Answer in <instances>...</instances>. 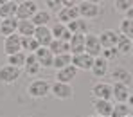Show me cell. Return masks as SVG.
<instances>
[{
    "label": "cell",
    "mask_w": 133,
    "mask_h": 117,
    "mask_svg": "<svg viewBox=\"0 0 133 117\" xmlns=\"http://www.w3.org/2000/svg\"><path fill=\"white\" fill-rule=\"evenodd\" d=\"M101 56H103V58L110 63L111 60H115V58L119 56V50H117V49H104V50L101 52Z\"/></svg>",
    "instance_id": "cell-34"
},
{
    "label": "cell",
    "mask_w": 133,
    "mask_h": 117,
    "mask_svg": "<svg viewBox=\"0 0 133 117\" xmlns=\"http://www.w3.org/2000/svg\"><path fill=\"white\" fill-rule=\"evenodd\" d=\"M92 95L94 99H104V101H111V95H113V88H111L110 83H104V81H99L92 87Z\"/></svg>",
    "instance_id": "cell-8"
},
{
    "label": "cell",
    "mask_w": 133,
    "mask_h": 117,
    "mask_svg": "<svg viewBox=\"0 0 133 117\" xmlns=\"http://www.w3.org/2000/svg\"><path fill=\"white\" fill-rule=\"evenodd\" d=\"M77 11H79V18L83 20H95L101 13V5L97 2H90V0H83L77 4Z\"/></svg>",
    "instance_id": "cell-1"
},
{
    "label": "cell",
    "mask_w": 133,
    "mask_h": 117,
    "mask_svg": "<svg viewBox=\"0 0 133 117\" xmlns=\"http://www.w3.org/2000/svg\"><path fill=\"white\" fill-rule=\"evenodd\" d=\"M38 49H40V43L36 42L34 36L22 38V52H25V54H34Z\"/></svg>",
    "instance_id": "cell-26"
},
{
    "label": "cell",
    "mask_w": 133,
    "mask_h": 117,
    "mask_svg": "<svg viewBox=\"0 0 133 117\" xmlns=\"http://www.w3.org/2000/svg\"><path fill=\"white\" fill-rule=\"evenodd\" d=\"M50 11L49 9H38V13L31 18V22L34 23V27H43V25H49L50 22Z\"/></svg>",
    "instance_id": "cell-24"
},
{
    "label": "cell",
    "mask_w": 133,
    "mask_h": 117,
    "mask_svg": "<svg viewBox=\"0 0 133 117\" xmlns=\"http://www.w3.org/2000/svg\"><path fill=\"white\" fill-rule=\"evenodd\" d=\"M16 7H18L16 2H11V0L2 2V4H0V20H5V18H16Z\"/></svg>",
    "instance_id": "cell-20"
},
{
    "label": "cell",
    "mask_w": 133,
    "mask_h": 117,
    "mask_svg": "<svg viewBox=\"0 0 133 117\" xmlns=\"http://www.w3.org/2000/svg\"><path fill=\"white\" fill-rule=\"evenodd\" d=\"M126 20H130V22H133V5L130 7V11L126 13Z\"/></svg>",
    "instance_id": "cell-37"
},
{
    "label": "cell",
    "mask_w": 133,
    "mask_h": 117,
    "mask_svg": "<svg viewBox=\"0 0 133 117\" xmlns=\"http://www.w3.org/2000/svg\"><path fill=\"white\" fill-rule=\"evenodd\" d=\"M131 5H133L131 0H117V2H115V9L121 11V13H128Z\"/></svg>",
    "instance_id": "cell-33"
},
{
    "label": "cell",
    "mask_w": 133,
    "mask_h": 117,
    "mask_svg": "<svg viewBox=\"0 0 133 117\" xmlns=\"http://www.w3.org/2000/svg\"><path fill=\"white\" fill-rule=\"evenodd\" d=\"M119 32L122 34V36H126V38H130L133 42V22L130 20H121V25H119Z\"/></svg>",
    "instance_id": "cell-32"
},
{
    "label": "cell",
    "mask_w": 133,
    "mask_h": 117,
    "mask_svg": "<svg viewBox=\"0 0 133 117\" xmlns=\"http://www.w3.org/2000/svg\"><path fill=\"white\" fill-rule=\"evenodd\" d=\"M85 52L90 54L92 58H99L101 52H103V47L99 43V36L94 34V32H88L85 36Z\"/></svg>",
    "instance_id": "cell-7"
},
{
    "label": "cell",
    "mask_w": 133,
    "mask_h": 117,
    "mask_svg": "<svg viewBox=\"0 0 133 117\" xmlns=\"http://www.w3.org/2000/svg\"><path fill=\"white\" fill-rule=\"evenodd\" d=\"M68 47H70V54L72 56L83 54L85 52V36L83 34H72V38L68 42Z\"/></svg>",
    "instance_id": "cell-19"
},
{
    "label": "cell",
    "mask_w": 133,
    "mask_h": 117,
    "mask_svg": "<svg viewBox=\"0 0 133 117\" xmlns=\"http://www.w3.org/2000/svg\"><path fill=\"white\" fill-rule=\"evenodd\" d=\"M34 38H36V42L40 43V47H49L50 43H52V40H54L49 25L36 27V29H34Z\"/></svg>",
    "instance_id": "cell-13"
},
{
    "label": "cell",
    "mask_w": 133,
    "mask_h": 117,
    "mask_svg": "<svg viewBox=\"0 0 133 117\" xmlns=\"http://www.w3.org/2000/svg\"><path fill=\"white\" fill-rule=\"evenodd\" d=\"M2 49H4V54H5V56H13V54L22 52V38H20L16 32L11 34V36H5Z\"/></svg>",
    "instance_id": "cell-5"
},
{
    "label": "cell",
    "mask_w": 133,
    "mask_h": 117,
    "mask_svg": "<svg viewBox=\"0 0 133 117\" xmlns=\"http://www.w3.org/2000/svg\"><path fill=\"white\" fill-rule=\"evenodd\" d=\"M99 36V43L103 47V50L104 49H115L117 47V40H119V34L115 32V31H111V29H104L101 34H97Z\"/></svg>",
    "instance_id": "cell-9"
},
{
    "label": "cell",
    "mask_w": 133,
    "mask_h": 117,
    "mask_svg": "<svg viewBox=\"0 0 133 117\" xmlns=\"http://www.w3.org/2000/svg\"><path fill=\"white\" fill-rule=\"evenodd\" d=\"M25 58H27L25 52H18V54H13V56H7V65L22 70L25 67Z\"/></svg>",
    "instance_id": "cell-29"
},
{
    "label": "cell",
    "mask_w": 133,
    "mask_h": 117,
    "mask_svg": "<svg viewBox=\"0 0 133 117\" xmlns=\"http://www.w3.org/2000/svg\"><path fill=\"white\" fill-rule=\"evenodd\" d=\"M128 117H133V115H128Z\"/></svg>",
    "instance_id": "cell-41"
},
{
    "label": "cell",
    "mask_w": 133,
    "mask_h": 117,
    "mask_svg": "<svg viewBox=\"0 0 133 117\" xmlns=\"http://www.w3.org/2000/svg\"><path fill=\"white\" fill-rule=\"evenodd\" d=\"M94 60L90 54L83 52V54H77V56H72V65L77 70H92V65H94Z\"/></svg>",
    "instance_id": "cell-14"
},
{
    "label": "cell",
    "mask_w": 133,
    "mask_h": 117,
    "mask_svg": "<svg viewBox=\"0 0 133 117\" xmlns=\"http://www.w3.org/2000/svg\"><path fill=\"white\" fill-rule=\"evenodd\" d=\"M111 88H113L111 99H115V103H128V97H130V87L128 85H124V83H113Z\"/></svg>",
    "instance_id": "cell-16"
},
{
    "label": "cell",
    "mask_w": 133,
    "mask_h": 117,
    "mask_svg": "<svg viewBox=\"0 0 133 117\" xmlns=\"http://www.w3.org/2000/svg\"><path fill=\"white\" fill-rule=\"evenodd\" d=\"M128 106L133 108V94H130V97H128Z\"/></svg>",
    "instance_id": "cell-38"
},
{
    "label": "cell",
    "mask_w": 133,
    "mask_h": 117,
    "mask_svg": "<svg viewBox=\"0 0 133 117\" xmlns=\"http://www.w3.org/2000/svg\"><path fill=\"white\" fill-rule=\"evenodd\" d=\"M49 50L54 54V56H59V54H70V47L66 42L63 40H52V43L49 45Z\"/></svg>",
    "instance_id": "cell-25"
},
{
    "label": "cell",
    "mask_w": 133,
    "mask_h": 117,
    "mask_svg": "<svg viewBox=\"0 0 133 117\" xmlns=\"http://www.w3.org/2000/svg\"><path fill=\"white\" fill-rule=\"evenodd\" d=\"M87 117H101V115H95V114H92V115H87Z\"/></svg>",
    "instance_id": "cell-39"
},
{
    "label": "cell",
    "mask_w": 133,
    "mask_h": 117,
    "mask_svg": "<svg viewBox=\"0 0 133 117\" xmlns=\"http://www.w3.org/2000/svg\"><path fill=\"white\" fill-rule=\"evenodd\" d=\"M77 72H79V70L76 69L74 65H68V67H65V69H61V70H56V81L70 85L72 79H76Z\"/></svg>",
    "instance_id": "cell-17"
},
{
    "label": "cell",
    "mask_w": 133,
    "mask_h": 117,
    "mask_svg": "<svg viewBox=\"0 0 133 117\" xmlns=\"http://www.w3.org/2000/svg\"><path fill=\"white\" fill-rule=\"evenodd\" d=\"M92 76L94 77H97V79H101V77H104L106 74H108V61L103 58V56H99V58H95L94 60V65H92Z\"/></svg>",
    "instance_id": "cell-18"
},
{
    "label": "cell",
    "mask_w": 133,
    "mask_h": 117,
    "mask_svg": "<svg viewBox=\"0 0 133 117\" xmlns=\"http://www.w3.org/2000/svg\"><path fill=\"white\" fill-rule=\"evenodd\" d=\"M16 27H18V20L16 18H5V20H0V34L5 38V36H11L16 32Z\"/></svg>",
    "instance_id": "cell-21"
},
{
    "label": "cell",
    "mask_w": 133,
    "mask_h": 117,
    "mask_svg": "<svg viewBox=\"0 0 133 117\" xmlns=\"http://www.w3.org/2000/svg\"><path fill=\"white\" fill-rule=\"evenodd\" d=\"M50 32H52V38L54 40H63L66 43L72 38V32L66 29V25H63V23H59V22H54L50 25Z\"/></svg>",
    "instance_id": "cell-15"
},
{
    "label": "cell",
    "mask_w": 133,
    "mask_h": 117,
    "mask_svg": "<svg viewBox=\"0 0 133 117\" xmlns=\"http://www.w3.org/2000/svg\"><path fill=\"white\" fill-rule=\"evenodd\" d=\"M66 29H68L72 34H83V36H87V34H88V22L83 20V18H77V20L68 23Z\"/></svg>",
    "instance_id": "cell-22"
},
{
    "label": "cell",
    "mask_w": 133,
    "mask_h": 117,
    "mask_svg": "<svg viewBox=\"0 0 133 117\" xmlns=\"http://www.w3.org/2000/svg\"><path fill=\"white\" fill-rule=\"evenodd\" d=\"M45 5L47 7H50V9H61V2L59 0H45Z\"/></svg>",
    "instance_id": "cell-36"
},
{
    "label": "cell",
    "mask_w": 133,
    "mask_h": 117,
    "mask_svg": "<svg viewBox=\"0 0 133 117\" xmlns=\"http://www.w3.org/2000/svg\"><path fill=\"white\" fill-rule=\"evenodd\" d=\"M40 70L42 67L36 63V65H31V67H25V72H27V76H38L40 74Z\"/></svg>",
    "instance_id": "cell-35"
},
{
    "label": "cell",
    "mask_w": 133,
    "mask_h": 117,
    "mask_svg": "<svg viewBox=\"0 0 133 117\" xmlns=\"http://www.w3.org/2000/svg\"><path fill=\"white\" fill-rule=\"evenodd\" d=\"M131 40L130 38H126V36H122V34H119V40H117V50H119V54H130L131 52Z\"/></svg>",
    "instance_id": "cell-31"
},
{
    "label": "cell",
    "mask_w": 133,
    "mask_h": 117,
    "mask_svg": "<svg viewBox=\"0 0 133 117\" xmlns=\"http://www.w3.org/2000/svg\"><path fill=\"white\" fill-rule=\"evenodd\" d=\"M131 115V108L128 106V103H115L110 117H128Z\"/></svg>",
    "instance_id": "cell-28"
},
{
    "label": "cell",
    "mask_w": 133,
    "mask_h": 117,
    "mask_svg": "<svg viewBox=\"0 0 133 117\" xmlns=\"http://www.w3.org/2000/svg\"><path fill=\"white\" fill-rule=\"evenodd\" d=\"M111 77L115 79V83H124V85H128V83L131 81V74L126 69H122V67L113 70V72H111Z\"/></svg>",
    "instance_id": "cell-27"
},
{
    "label": "cell",
    "mask_w": 133,
    "mask_h": 117,
    "mask_svg": "<svg viewBox=\"0 0 133 117\" xmlns=\"http://www.w3.org/2000/svg\"><path fill=\"white\" fill-rule=\"evenodd\" d=\"M27 94L34 99H40L50 94V83L47 79H32L27 87Z\"/></svg>",
    "instance_id": "cell-2"
},
{
    "label": "cell",
    "mask_w": 133,
    "mask_h": 117,
    "mask_svg": "<svg viewBox=\"0 0 133 117\" xmlns=\"http://www.w3.org/2000/svg\"><path fill=\"white\" fill-rule=\"evenodd\" d=\"M130 54H131V56H133V43H131V52H130Z\"/></svg>",
    "instance_id": "cell-40"
},
{
    "label": "cell",
    "mask_w": 133,
    "mask_h": 117,
    "mask_svg": "<svg viewBox=\"0 0 133 117\" xmlns=\"http://www.w3.org/2000/svg\"><path fill=\"white\" fill-rule=\"evenodd\" d=\"M34 23L31 20H18V27H16V34L20 38H29V36H34Z\"/></svg>",
    "instance_id": "cell-23"
},
{
    "label": "cell",
    "mask_w": 133,
    "mask_h": 117,
    "mask_svg": "<svg viewBox=\"0 0 133 117\" xmlns=\"http://www.w3.org/2000/svg\"><path fill=\"white\" fill-rule=\"evenodd\" d=\"M20 76H22V70L16 67H11L7 63L0 67V83H4V85H11V83L18 81Z\"/></svg>",
    "instance_id": "cell-6"
},
{
    "label": "cell",
    "mask_w": 133,
    "mask_h": 117,
    "mask_svg": "<svg viewBox=\"0 0 133 117\" xmlns=\"http://www.w3.org/2000/svg\"><path fill=\"white\" fill-rule=\"evenodd\" d=\"M50 94L59 99V101H68L74 97V88L72 85H66V83H59V81H54L50 85Z\"/></svg>",
    "instance_id": "cell-4"
},
{
    "label": "cell",
    "mask_w": 133,
    "mask_h": 117,
    "mask_svg": "<svg viewBox=\"0 0 133 117\" xmlns=\"http://www.w3.org/2000/svg\"><path fill=\"white\" fill-rule=\"evenodd\" d=\"M92 108H94V114H95V115L110 117L111 110H113V103H111V101H104V99H94Z\"/></svg>",
    "instance_id": "cell-12"
},
{
    "label": "cell",
    "mask_w": 133,
    "mask_h": 117,
    "mask_svg": "<svg viewBox=\"0 0 133 117\" xmlns=\"http://www.w3.org/2000/svg\"><path fill=\"white\" fill-rule=\"evenodd\" d=\"M79 18V11H77V5H72V7H61L58 11V22L68 25L70 22L77 20Z\"/></svg>",
    "instance_id": "cell-10"
},
{
    "label": "cell",
    "mask_w": 133,
    "mask_h": 117,
    "mask_svg": "<svg viewBox=\"0 0 133 117\" xmlns=\"http://www.w3.org/2000/svg\"><path fill=\"white\" fill-rule=\"evenodd\" d=\"M38 13V4L34 0H23L18 2L16 7V20H31Z\"/></svg>",
    "instance_id": "cell-3"
},
{
    "label": "cell",
    "mask_w": 133,
    "mask_h": 117,
    "mask_svg": "<svg viewBox=\"0 0 133 117\" xmlns=\"http://www.w3.org/2000/svg\"><path fill=\"white\" fill-rule=\"evenodd\" d=\"M34 56H36V60H38L42 69H50L52 63H54V54L49 50V47H40L34 52Z\"/></svg>",
    "instance_id": "cell-11"
},
{
    "label": "cell",
    "mask_w": 133,
    "mask_h": 117,
    "mask_svg": "<svg viewBox=\"0 0 133 117\" xmlns=\"http://www.w3.org/2000/svg\"><path fill=\"white\" fill-rule=\"evenodd\" d=\"M68 65H72V54H59V56H54V63H52V67L56 70H61L68 67Z\"/></svg>",
    "instance_id": "cell-30"
}]
</instances>
